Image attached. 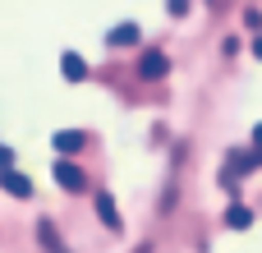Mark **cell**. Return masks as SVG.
<instances>
[{"instance_id":"6da1fadb","label":"cell","mask_w":262,"mask_h":253,"mask_svg":"<svg viewBox=\"0 0 262 253\" xmlns=\"http://www.w3.org/2000/svg\"><path fill=\"white\" fill-rule=\"evenodd\" d=\"M51 171H55V184H60V189H69V194H83V189H88V175H83L69 157H55V166H51Z\"/></svg>"},{"instance_id":"7a4b0ae2","label":"cell","mask_w":262,"mask_h":253,"mask_svg":"<svg viewBox=\"0 0 262 253\" xmlns=\"http://www.w3.org/2000/svg\"><path fill=\"white\" fill-rule=\"evenodd\" d=\"M0 189H5L9 198H32V180H28V175H18L14 166H9V171H0Z\"/></svg>"},{"instance_id":"3957f363","label":"cell","mask_w":262,"mask_h":253,"mask_svg":"<svg viewBox=\"0 0 262 253\" xmlns=\"http://www.w3.org/2000/svg\"><path fill=\"white\" fill-rule=\"evenodd\" d=\"M138 74H143V78H166V74H170V60H166L161 51H143Z\"/></svg>"},{"instance_id":"277c9868","label":"cell","mask_w":262,"mask_h":253,"mask_svg":"<svg viewBox=\"0 0 262 253\" xmlns=\"http://www.w3.org/2000/svg\"><path fill=\"white\" fill-rule=\"evenodd\" d=\"M138 41H143L138 23H115V28L106 32V46H138Z\"/></svg>"},{"instance_id":"5b68a950","label":"cell","mask_w":262,"mask_h":253,"mask_svg":"<svg viewBox=\"0 0 262 253\" xmlns=\"http://www.w3.org/2000/svg\"><path fill=\"white\" fill-rule=\"evenodd\" d=\"M60 74H64L69 83H83V78H88V60L74 55V51H64V55H60Z\"/></svg>"},{"instance_id":"8992f818","label":"cell","mask_w":262,"mask_h":253,"mask_svg":"<svg viewBox=\"0 0 262 253\" xmlns=\"http://www.w3.org/2000/svg\"><path fill=\"white\" fill-rule=\"evenodd\" d=\"M51 143H55V152H60V157H74V152H83V143H88V138H83L78 129H60Z\"/></svg>"},{"instance_id":"52a82bcc","label":"cell","mask_w":262,"mask_h":253,"mask_svg":"<svg viewBox=\"0 0 262 253\" xmlns=\"http://www.w3.org/2000/svg\"><path fill=\"white\" fill-rule=\"evenodd\" d=\"M97 217H101L111 230H124V221H120V207H115V198H111V194H97Z\"/></svg>"},{"instance_id":"ba28073f","label":"cell","mask_w":262,"mask_h":253,"mask_svg":"<svg viewBox=\"0 0 262 253\" xmlns=\"http://www.w3.org/2000/svg\"><path fill=\"white\" fill-rule=\"evenodd\" d=\"M226 226H230V230H244V226H253V212H249V207H239V203H235V207H230V212H226Z\"/></svg>"},{"instance_id":"9c48e42d","label":"cell","mask_w":262,"mask_h":253,"mask_svg":"<svg viewBox=\"0 0 262 253\" xmlns=\"http://www.w3.org/2000/svg\"><path fill=\"white\" fill-rule=\"evenodd\" d=\"M37 235H41V244H46L51 253H69L64 244H60V235H55V226H51V221H41V226H37Z\"/></svg>"},{"instance_id":"30bf717a","label":"cell","mask_w":262,"mask_h":253,"mask_svg":"<svg viewBox=\"0 0 262 253\" xmlns=\"http://www.w3.org/2000/svg\"><path fill=\"white\" fill-rule=\"evenodd\" d=\"M166 9H170V14H175V18H180V14H184V9H189V0H166Z\"/></svg>"},{"instance_id":"8fae6325","label":"cell","mask_w":262,"mask_h":253,"mask_svg":"<svg viewBox=\"0 0 262 253\" xmlns=\"http://www.w3.org/2000/svg\"><path fill=\"white\" fill-rule=\"evenodd\" d=\"M9 166H14V152H9V147H0V171H9Z\"/></svg>"},{"instance_id":"7c38bea8","label":"cell","mask_w":262,"mask_h":253,"mask_svg":"<svg viewBox=\"0 0 262 253\" xmlns=\"http://www.w3.org/2000/svg\"><path fill=\"white\" fill-rule=\"evenodd\" d=\"M253 143H258V147H262V124H258V129H253Z\"/></svg>"},{"instance_id":"4fadbf2b","label":"cell","mask_w":262,"mask_h":253,"mask_svg":"<svg viewBox=\"0 0 262 253\" xmlns=\"http://www.w3.org/2000/svg\"><path fill=\"white\" fill-rule=\"evenodd\" d=\"M253 55H258V60H262V37H258V41H253Z\"/></svg>"}]
</instances>
